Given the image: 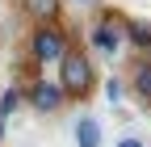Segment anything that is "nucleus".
I'll return each instance as SVG.
<instances>
[{"instance_id":"nucleus-1","label":"nucleus","mask_w":151,"mask_h":147,"mask_svg":"<svg viewBox=\"0 0 151 147\" xmlns=\"http://www.w3.org/2000/svg\"><path fill=\"white\" fill-rule=\"evenodd\" d=\"M55 67H59L55 80H59V88H63L67 101H88L92 93H97V67H92V55H88L84 46L71 42Z\"/></svg>"},{"instance_id":"nucleus-2","label":"nucleus","mask_w":151,"mask_h":147,"mask_svg":"<svg viewBox=\"0 0 151 147\" xmlns=\"http://www.w3.org/2000/svg\"><path fill=\"white\" fill-rule=\"evenodd\" d=\"M67 46H71V38H67V30L59 21H55V25H34L25 34V55H29V63H38V67L59 63Z\"/></svg>"},{"instance_id":"nucleus-3","label":"nucleus","mask_w":151,"mask_h":147,"mask_svg":"<svg viewBox=\"0 0 151 147\" xmlns=\"http://www.w3.org/2000/svg\"><path fill=\"white\" fill-rule=\"evenodd\" d=\"M122 42H126V17L113 9H101V17H92V25H88V46L101 55H118Z\"/></svg>"},{"instance_id":"nucleus-4","label":"nucleus","mask_w":151,"mask_h":147,"mask_svg":"<svg viewBox=\"0 0 151 147\" xmlns=\"http://www.w3.org/2000/svg\"><path fill=\"white\" fill-rule=\"evenodd\" d=\"M21 97H25V105L34 109V114H59V109L67 105V97H63V88H59V80H46L42 71L21 88Z\"/></svg>"},{"instance_id":"nucleus-5","label":"nucleus","mask_w":151,"mask_h":147,"mask_svg":"<svg viewBox=\"0 0 151 147\" xmlns=\"http://www.w3.org/2000/svg\"><path fill=\"white\" fill-rule=\"evenodd\" d=\"M21 13L29 25H55L63 17V0H21Z\"/></svg>"},{"instance_id":"nucleus-6","label":"nucleus","mask_w":151,"mask_h":147,"mask_svg":"<svg viewBox=\"0 0 151 147\" xmlns=\"http://www.w3.org/2000/svg\"><path fill=\"white\" fill-rule=\"evenodd\" d=\"M71 139H76V147H101V143H105V126H101V118L80 114V118H76V126H71Z\"/></svg>"},{"instance_id":"nucleus-7","label":"nucleus","mask_w":151,"mask_h":147,"mask_svg":"<svg viewBox=\"0 0 151 147\" xmlns=\"http://www.w3.org/2000/svg\"><path fill=\"white\" fill-rule=\"evenodd\" d=\"M126 42L134 46V59H151V21L126 17Z\"/></svg>"},{"instance_id":"nucleus-8","label":"nucleus","mask_w":151,"mask_h":147,"mask_svg":"<svg viewBox=\"0 0 151 147\" xmlns=\"http://www.w3.org/2000/svg\"><path fill=\"white\" fill-rule=\"evenodd\" d=\"M130 88H134V97L151 105V59H134L130 67Z\"/></svg>"},{"instance_id":"nucleus-9","label":"nucleus","mask_w":151,"mask_h":147,"mask_svg":"<svg viewBox=\"0 0 151 147\" xmlns=\"http://www.w3.org/2000/svg\"><path fill=\"white\" fill-rule=\"evenodd\" d=\"M17 105H25V97H21V88H4V93H0V114L9 118V114H13Z\"/></svg>"},{"instance_id":"nucleus-10","label":"nucleus","mask_w":151,"mask_h":147,"mask_svg":"<svg viewBox=\"0 0 151 147\" xmlns=\"http://www.w3.org/2000/svg\"><path fill=\"white\" fill-rule=\"evenodd\" d=\"M105 97L118 105V101H122V80H109V84H105Z\"/></svg>"},{"instance_id":"nucleus-11","label":"nucleus","mask_w":151,"mask_h":147,"mask_svg":"<svg viewBox=\"0 0 151 147\" xmlns=\"http://www.w3.org/2000/svg\"><path fill=\"white\" fill-rule=\"evenodd\" d=\"M113 147H147V143H143V139H139V135H122V139H118V143H113Z\"/></svg>"},{"instance_id":"nucleus-12","label":"nucleus","mask_w":151,"mask_h":147,"mask_svg":"<svg viewBox=\"0 0 151 147\" xmlns=\"http://www.w3.org/2000/svg\"><path fill=\"white\" fill-rule=\"evenodd\" d=\"M4 135H9V118L0 114V143H4Z\"/></svg>"},{"instance_id":"nucleus-13","label":"nucleus","mask_w":151,"mask_h":147,"mask_svg":"<svg viewBox=\"0 0 151 147\" xmlns=\"http://www.w3.org/2000/svg\"><path fill=\"white\" fill-rule=\"evenodd\" d=\"M76 4H92V0H76Z\"/></svg>"}]
</instances>
